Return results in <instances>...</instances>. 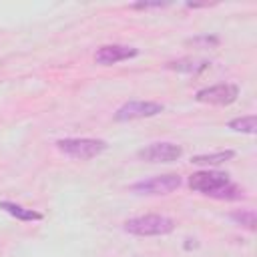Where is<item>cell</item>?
<instances>
[{"mask_svg":"<svg viewBox=\"0 0 257 257\" xmlns=\"http://www.w3.org/2000/svg\"><path fill=\"white\" fill-rule=\"evenodd\" d=\"M137 155H139V159L149 161V163H171V161L181 159L183 149L175 143H153V145L141 149Z\"/></svg>","mask_w":257,"mask_h":257,"instance_id":"cell-7","label":"cell"},{"mask_svg":"<svg viewBox=\"0 0 257 257\" xmlns=\"http://www.w3.org/2000/svg\"><path fill=\"white\" fill-rule=\"evenodd\" d=\"M189 187L197 193L209 195L213 199H241L243 197V189L239 185H235L227 173L221 171H197L189 177Z\"/></svg>","mask_w":257,"mask_h":257,"instance_id":"cell-1","label":"cell"},{"mask_svg":"<svg viewBox=\"0 0 257 257\" xmlns=\"http://www.w3.org/2000/svg\"><path fill=\"white\" fill-rule=\"evenodd\" d=\"M0 209L6 211L8 215L16 217L18 221H40L42 219V213H38L34 209H26L14 201H0Z\"/></svg>","mask_w":257,"mask_h":257,"instance_id":"cell-9","label":"cell"},{"mask_svg":"<svg viewBox=\"0 0 257 257\" xmlns=\"http://www.w3.org/2000/svg\"><path fill=\"white\" fill-rule=\"evenodd\" d=\"M175 229V221L165 215H143L124 221V231L137 237H157L169 235Z\"/></svg>","mask_w":257,"mask_h":257,"instance_id":"cell-2","label":"cell"},{"mask_svg":"<svg viewBox=\"0 0 257 257\" xmlns=\"http://www.w3.org/2000/svg\"><path fill=\"white\" fill-rule=\"evenodd\" d=\"M233 157H235V151H217V153H209V155H195L191 159V163L193 165H219Z\"/></svg>","mask_w":257,"mask_h":257,"instance_id":"cell-11","label":"cell"},{"mask_svg":"<svg viewBox=\"0 0 257 257\" xmlns=\"http://www.w3.org/2000/svg\"><path fill=\"white\" fill-rule=\"evenodd\" d=\"M237 96H239V86L225 82V84H213L197 90L195 100L205 104H231L237 100Z\"/></svg>","mask_w":257,"mask_h":257,"instance_id":"cell-6","label":"cell"},{"mask_svg":"<svg viewBox=\"0 0 257 257\" xmlns=\"http://www.w3.org/2000/svg\"><path fill=\"white\" fill-rule=\"evenodd\" d=\"M137 54H139V50L133 48V46H126V44H106V46H100L96 50L94 60H96V64L108 66V64H116L120 60L135 58Z\"/></svg>","mask_w":257,"mask_h":257,"instance_id":"cell-8","label":"cell"},{"mask_svg":"<svg viewBox=\"0 0 257 257\" xmlns=\"http://www.w3.org/2000/svg\"><path fill=\"white\" fill-rule=\"evenodd\" d=\"M231 131L235 133H245V135H253L257 131V116L255 114H249V116H239V118H233L229 120L227 124Z\"/></svg>","mask_w":257,"mask_h":257,"instance_id":"cell-12","label":"cell"},{"mask_svg":"<svg viewBox=\"0 0 257 257\" xmlns=\"http://www.w3.org/2000/svg\"><path fill=\"white\" fill-rule=\"evenodd\" d=\"M237 225L249 229V231H255V225H257V217H255V211L253 209H241V211H233L229 215Z\"/></svg>","mask_w":257,"mask_h":257,"instance_id":"cell-13","label":"cell"},{"mask_svg":"<svg viewBox=\"0 0 257 257\" xmlns=\"http://www.w3.org/2000/svg\"><path fill=\"white\" fill-rule=\"evenodd\" d=\"M106 141L102 139H60L56 141V149L64 153L66 157L78 159V161H88L98 157L102 151H106Z\"/></svg>","mask_w":257,"mask_h":257,"instance_id":"cell-3","label":"cell"},{"mask_svg":"<svg viewBox=\"0 0 257 257\" xmlns=\"http://www.w3.org/2000/svg\"><path fill=\"white\" fill-rule=\"evenodd\" d=\"M181 183L183 181L177 173H165V175L149 177V179H143V181L131 185V191L137 195H169L175 189H179Z\"/></svg>","mask_w":257,"mask_h":257,"instance_id":"cell-4","label":"cell"},{"mask_svg":"<svg viewBox=\"0 0 257 257\" xmlns=\"http://www.w3.org/2000/svg\"><path fill=\"white\" fill-rule=\"evenodd\" d=\"M165 110V106L161 102H153V100H128L122 106L116 108L114 112V120L124 122V120H135V118H149V116H157Z\"/></svg>","mask_w":257,"mask_h":257,"instance_id":"cell-5","label":"cell"},{"mask_svg":"<svg viewBox=\"0 0 257 257\" xmlns=\"http://www.w3.org/2000/svg\"><path fill=\"white\" fill-rule=\"evenodd\" d=\"M209 60H203V58H193V56H187V58H179V60H175V62H169L167 64V68H171V70H177V72H193V74H197V72H201V70H205V68H209Z\"/></svg>","mask_w":257,"mask_h":257,"instance_id":"cell-10","label":"cell"},{"mask_svg":"<svg viewBox=\"0 0 257 257\" xmlns=\"http://www.w3.org/2000/svg\"><path fill=\"white\" fill-rule=\"evenodd\" d=\"M163 6H167V2H137V4H133V8H137V10H147V8H163Z\"/></svg>","mask_w":257,"mask_h":257,"instance_id":"cell-15","label":"cell"},{"mask_svg":"<svg viewBox=\"0 0 257 257\" xmlns=\"http://www.w3.org/2000/svg\"><path fill=\"white\" fill-rule=\"evenodd\" d=\"M191 44H203V46H215L219 42L217 36H197V38H191L189 40Z\"/></svg>","mask_w":257,"mask_h":257,"instance_id":"cell-14","label":"cell"}]
</instances>
